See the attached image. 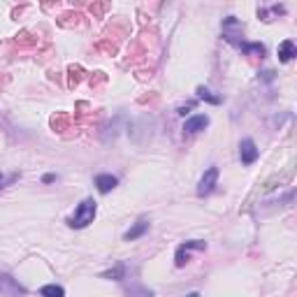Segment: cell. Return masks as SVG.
Returning a JSON list of instances; mask_svg holds the SVG:
<instances>
[{"instance_id":"7a4b0ae2","label":"cell","mask_w":297,"mask_h":297,"mask_svg":"<svg viewBox=\"0 0 297 297\" xmlns=\"http://www.w3.org/2000/svg\"><path fill=\"white\" fill-rule=\"evenodd\" d=\"M0 293L5 297H23L26 295V288L16 279L9 277V274H0Z\"/></svg>"},{"instance_id":"ba28073f","label":"cell","mask_w":297,"mask_h":297,"mask_svg":"<svg viewBox=\"0 0 297 297\" xmlns=\"http://www.w3.org/2000/svg\"><path fill=\"white\" fill-rule=\"evenodd\" d=\"M148 225H151V223H148L147 218H140V221H137L135 225H133V228L123 235V239H126V242H133V239H137V237H142L144 232L148 230Z\"/></svg>"},{"instance_id":"d6986e66","label":"cell","mask_w":297,"mask_h":297,"mask_svg":"<svg viewBox=\"0 0 297 297\" xmlns=\"http://www.w3.org/2000/svg\"><path fill=\"white\" fill-rule=\"evenodd\" d=\"M186 297H202V295H200V293H188Z\"/></svg>"},{"instance_id":"e0dca14e","label":"cell","mask_w":297,"mask_h":297,"mask_svg":"<svg viewBox=\"0 0 297 297\" xmlns=\"http://www.w3.org/2000/svg\"><path fill=\"white\" fill-rule=\"evenodd\" d=\"M14 179H19V176L14 174V176H9V179H5V176L0 174V188H2V186H5V183H7V181H14Z\"/></svg>"},{"instance_id":"277c9868","label":"cell","mask_w":297,"mask_h":297,"mask_svg":"<svg viewBox=\"0 0 297 297\" xmlns=\"http://www.w3.org/2000/svg\"><path fill=\"white\" fill-rule=\"evenodd\" d=\"M204 251L207 249V244L200 242V239H193V242H186L179 246V251H176V267H183V265L188 263V251Z\"/></svg>"},{"instance_id":"3957f363","label":"cell","mask_w":297,"mask_h":297,"mask_svg":"<svg viewBox=\"0 0 297 297\" xmlns=\"http://www.w3.org/2000/svg\"><path fill=\"white\" fill-rule=\"evenodd\" d=\"M216 181H218V169H216V167H209L207 172H204L202 179H200V186H197V195H200V197L209 195L211 190L216 188Z\"/></svg>"},{"instance_id":"5bb4252c","label":"cell","mask_w":297,"mask_h":297,"mask_svg":"<svg viewBox=\"0 0 297 297\" xmlns=\"http://www.w3.org/2000/svg\"><path fill=\"white\" fill-rule=\"evenodd\" d=\"M123 265H119V267H114V270L112 272H105V274H102V277L105 279H123Z\"/></svg>"},{"instance_id":"8fae6325","label":"cell","mask_w":297,"mask_h":297,"mask_svg":"<svg viewBox=\"0 0 297 297\" xmlns=\"http://www.w3.org/2000/svg\"><path fill=\"white\" fill-rule=\"evenodd\" d=\"M128 297H153V291L142 288V286H130V288H128Z\"/></svg>"},{"instance_id":"9c48e42d","label":"cell","mask_w":297,"mask_h":297,"mask_svg":"<svg viewBox=\"0 0 297 297\" xmlns=\"http://www.w3.org/2000/svg\"><path fill=\"white\" fill-rule=\"evenodd\" d=\"M95 186L100 193H109L112 188H116V176L112 174H98L95 176Z\"/></svg>"},{"instance_id":"8992f818","label":"cell","mask_w":297,"mask_h":297,"mask_svg":"<svg viewBox=\"0 0 297 297\" xmlns=\"http://www.w3.org/2000/svg\"><path fill=\"white\" fill-rule=\"evenodd\" d=\"M209 126V116L207 114H197V116H190L188 121L183 123V130L188 133V135H195V133H200V130H204Z\"/></svg>"},{"instance_id":"5b68a950","label":"cell","mask_w":297,"mask_h":297,"mask_svg":"<svg viewBox=\"0 0 297 297\" xmlns=\"http://www.w3.org/2000/svg\"><path fill=\"white\" fill-rule=\"evenodd\" d=\"M239 158H242L244 165H253L258 160V147L253 140H244L239 144Z\"/></svg>"},{"instance_id":"30bf717a","label":"cell","mask_w":297,"mask_h":297,"mask_svg":"<svg viewBox=\"0 0 297 297\" xmlns=\"http://www.w3.org/2000/svg\"><path fill=\"white\" fill-rule=\"evenodd\" d=\"M40 295L42 297H63V295H65V291H63L61 286L49 284V286H44V288L40 291Z\"/></svg>"},{"instance_id":"ac0fdd59","label":"cell","mask_w":297,"mask_h":297,"mask_svg":"<svg viewBox=\"0 0 297 297\" xmlns=\"http://www.w3.org/2000/svg\"><path fill=\"white\" fill-rule=\"evenodd\" d=\"M54 179H56L54 174H47V176H44V183H51V181H54Z\"/></svg>"},{"instance_id":"6da1fadb","label":"cell","mask_w":297,"mask_h":297,"mask_svg":"<svg viewBox=\"0 0 297 297\" xmlns=\"http://www.w3.org/2000/svg\"><path fill=\"white\" fill-rule=\"evenodd\" d=\"M95 218V202L91 200V197H86L84 202L77 207V211H74V216L70 218V228H86L88 223H93Z\"/></svg>"},{"instance_id":"7c38bea8","label":"cell","mask_w":297,"mask_h":297,"mask_svg":"<svg viewBox=\"0 0 297 297\" xmlns=\"http://www.w3.org/2000/svg\"><path fill=\"white\" fill-rule=\"evenodd\" d=\"M197 95H200L202 100L211 102V105H221V98H218V95H211V91H209V88L200 86V88H197Z\"/></svg>"},{"instance_id":"4fadbf2b","label":"cell","mask_w":297,"mask_h":297,"mask_svg":"<svg viewBox=\"0 0 297 297\" xmlns=\"http://www.w3.org/2000/svg\"><path fill=\"white\" fill-rule=\"evenodd\" d=\"M242 51L244 54H256V56H260V58L265 56V47L263 44H258V42L256 44H242Z\"/></svg>"},{"instance_id":"9a60e30c","label":"cell","mask_w":297,"mask_h":297,"mask_svg":"<svg viewBox=\"0 0 297 297\" xmlns=\"http://www.w3.org/2000/svg\"><path fill=\"white\" fill-rule=\"evenodd\" d=\"M81 79V68H70V84H79Z\"/></svg>"},{"instance_id":"52a82bcc","label":"cell","mask_w":297,"mask_h":297,"mask_svg":"<svg viewBox=\"0 0 297 297\" xmlns=\"http://www.w3.org/2000/svg\"><path fill=\"white\" fill-rule=\"evenodd\" d=\"M279 61L281 63H288V61H293L297 56V49H295V42L293 40H284L281 44H279Z\"/></svg>"},{"instance_id":"2e32d148","label":"cell","mask_w":297,"mask_h":297,"mask_svg":"<svg viewBox=\"0 0 297 297\" xmlns=\"http://www.w3.org/2000/svg\"><path fill=\"white\" fill-rule=\"evenodd\" d=\"M105 9H109L107 2H105V5H91V12H95V14H102Z\"/></svg>"}]
</instances>
